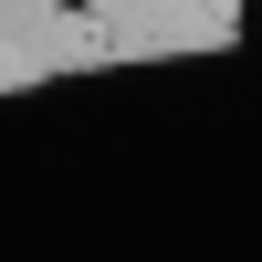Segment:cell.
Listing matches in <instances>:
<instances>
[]
</instances>
